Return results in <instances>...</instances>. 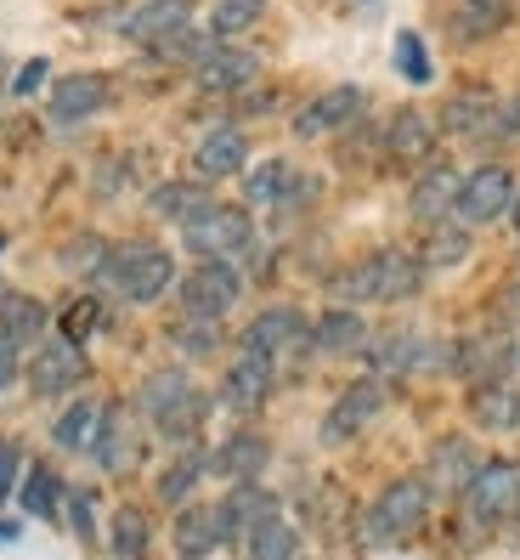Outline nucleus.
<instances>
[{
  "label": "nucleus",
  "instance_id": "obj_31",
  "mask_svg": "<svg viewBox=\"0 0 520 560\" xmlns=\"http://www.w3.org/2000/svg\"><path fill=\"white\" fill-rule=\"evenodd\" d=\"M204 476H210V453L187 442V447L176 453V465L158 476V499H165L170 510H181V504H192V487H199Z\"/></svg>",
  "mask_w": 520,
  "mask_h": 560
},
{
  "label": "nucleus",
  "instance_id": "obj_8",
  "mask_svg": "<svg viewBox=\"0 0 520 560\" xmlns=\"http://www.w3.org/2000/svg\"><path fill=\"white\" fill-rule=\"evenodd\" d=\"M374 380H402V374H436V369H452V346L441 340H425V335H379L363 346Z\"/></svg>",
  "mask_w": 520,
  "mask_h": 560
},
{
  "label": "nucleus",
  "instance_id": "obj_12",
  "mask_svg": "<svg viewBox=\"0 0 520 560\" xmlns=\"http://www.w3.org/2000/svg\"><path fill=\"white\" fill-rule=\"evenodd\" d=\"M85 374H91L85 346L62 340V335H46L35 346V357H28V385H35L40 397H69V390L85 385Z\"/></svg>",
  "mask_w": 520,
  "mask_h": 560
},
{
  "label": "nucleus",
  "instance_id": "obj_26",
  "mask_svg": "<svg viewBox=\"0 0 520 560\" xmlns=\"http://www.w3.org/2000/svg\"><path fill=\"white\" fill-rule=\"evenodd\" d=\"M277 510V499L260 481H244V487H233L226 499L215 504V515H221V538L226 544H244L249 538V526L260 521V515H272Z\"/></svg>",
  "mask_w": 520,
  "mask_h": 560
},
{
  "label": "nucleus",
  "instance_id": "obj_23",
  "mask_svg": "<svg viewBox=\"0 0 520 560\" xmlns=\"http://www.w3.org/2000/svg\"><path fill=\"white\" fill-rule=\"evenodd\" d=\"M498 119H504V103L493 91H481V85L459 91L447 103V114H441V125L452 130V137H498Z\"/></svg>",
  "mask_w": 520,
  "mask_h": 560
},
{
  "label": "nucleus",
  "instance_id": "obj_46",
  "mask_svg": "<svg viewBox=\"0 0 520 560\" xmlns=\"http://www.w3.org/2000/svg\"><path fill=\"white\" fill-rule=\"evenodd\" d=\"M40 80H46V62H40V57H35V62H28V69H23V74H17V80H12V91H17V96H28V91H35V85H40Z\"/></svg>",
  "mask_w": 520,
  "mask_h": 560
},
{
  "label": "nucleus",
  "instance_id": "obj_5",
  "mask_svg": "<svg viewBox=\"0 0 520 560\" xmlns=\"http://www.w3.org/2000/svg\"><path fill=\"white\" fill-rule=\"evenodd\" d=\"M181 244L199 260H233L238 267V260L255 249V221H249L244 205H210L181 226Z\"/></svg>",
  "mask_w": 520,
  "mask_h": 560
},
{
  "label": "nucleus",
  "instance_id": "obj_1",
  "mask_svg": "<svg viewBox=\"0 0 520 560\" xmlns=\"http://www.w3.org/2000/svg\"><path fill=\"white\" fill-rule=\"evenodd\" d=\"M418 289H425V260L407 249H374L334 278V294H345L356 306H397L413 301Z\"/></svg>",
  "mask_w": 520,
  "mask_h": 560
},
{
  "label": "nucleus",
  "instance_id": "obj_28",
  "mask_svg": "<svg viewBox=\"0 0 520 560\" xmlns=\"http://www.w3.org/2000/svg\"><path fill=\"white\" fill-rule=\"evenodd\" d=\"M181 23H187V0H142V7H130V12L119 18V35L153 46V40L176 35Z\"/></svg>",
  "mask_w": 520,
  "mask_h": 560
},
{
  "label": "nucleus",
  "instance_id": "obj_48",
  "mask_svg": "<svg viewBox=\"0 0 520 560\" xmlns=\"http://www.w3.org/2000/svg\"><path fill=\"white\" fill-rule=\"evenodd\" d=\"M0 544H17V526L12 521H0Z\"/></svg>",
  "mask_w": 520,
  "mask_h": 560
},
{
  "label": "nucleus",
  "instance_id": "obj_15",
  "mask_svg": "<svg viewBox=\"0 0 520 560\" xmlns=\"http://www.w3.org/2000/svg\"><path fill=\"white\" fill-rule=\"evenodd\" d=\"M385 153H390V164L425 171V164H436V125L418 108H397L385 125Z\"/></svg>",
  "mask_w": 520,
  "mask_h": 560
},
{
  "label": "nucleus",
  "instance_id": "obj_41",
  "mask_svg": "<svg viewBox=\"0 0 520 560\" xmlns=\"http://www.w3.org/2000/svg\"><path fill=\"white\" fill-rule=\"evenodd\" d=\"M170 340H176L181 351H192V357H210V351L221 346V335H215V323H210V317H187V323H176V328H170Z\"/></svg>",
  "mask_w": 520,
  "mask_h": 560
},
{
  "label": "nucleus",
  "instance_id": "obj_47",
  "mask_svg": "<svg viewBox=\"0 0 520 560\" xmlns=\"http://www.w3.org/2000/svg\"><path fill=\"white\" fill-rule=\"evenodd\" d=\"M509 374H520V323L509 328Z\"/></svg>",
  "mask_w": 520,
  "mask_h": 560
},
{
  "label": "nucleus",
  "instance_id": "obj_3",
  "mask_svg": "<svg viewBox=\"0 0 520 560\" xmlns=\"http://www.w3.org/2000/svg\"><path fill=\"white\" fill-rule=\"evenodd\" d=\"M430 504H436V492H430L425 476H397L390 487H379V499L363 510V538L379 544V549L413 544L430 521Z\"/></svg>",
  "mask_w": 520,
  "mask_h": 560
},
{
  "label": "nucleus",
  "instance_id": "obj_11",
  "mask_svg": "<svg viewBox=\"0 0 520 560\" xmlns=\"http://www.w3.org/2000/svg\"><path fill=\"white\" fill-rule=\"evenodd\" d=\"M515 171H504V164H475V171L464 176L459 187V215L464 226H486V221H504L515 210Z\"/></svg>",
  "mask_w": 520,
  "mask_h": 560
},
{
  "label": "nucleus",
  "instance_id": "obj_7",
  "mask_svg": "<svg viewBox=\"0 0 520 560\" xmlns=\"http://www.w3.org/2000/svg\"><path fill=\"white\" fill-rule=\"evenodd\" d=\"M475 526H504L520 510V458H481V470L459 492Z\"/></svg>",
  "mask_w": 520,
  "mask_h": 560
},
{
  "label": "nucleus",
  "instance_id": "obj_2",
  "mask_svg": "<svg viewBox=\"0 0 520 560\" xmlns=\"http://www.w3.org/2000/svg\"><path fill=\"white\" fill-rule=\"evenodd\" d=\"M91 278L108 283L130 306H153L176 289V255L165 244H119V249L103 255V267H96Z\"/></svg>",
  "mask_w": 520,
  "mask_h": 560
},
{
  "label": "nucleus",
  "instance_id": "obj_6",
  "mask_svg": "<svg viewBox=\"0 0 520 560\" xmlns=\"http://www.w3.org/2000/svg\"><path fill=\"white\" fill-rule=\"evenodd\" d=\"M244 351L267 357L277 374H288L295 362H306L311 351V317L295 312V306H267L249 328H244Z\"/></svg>",
  "mask_w": 520,
  "mask_h": 560
},
{
  "label": "nucleus",
  "instance_id": "obj_43",
  "mask_svg": "<svg viewBox=\"0 0 520 560\" xmlns=\"http://www.w3.org/2000/svg\"><path fill=\"white\" fill-rule=\"evenodd\" d=\"M62 504H69V521H74L80 544H96V492L69 487V492H62Z\"/></svg>",
  "mask_w": 520,
  "mask_h": 560
},
{
  "label": "nucleus",
  "instance_id": "obj_37",
  "mask_svg": "<svg viewBox=\"0 0 520 560\" xmlns=\"http://www.w3.org/2000/svg\"><path fill=\"white\" fill-rule=\"evenodd\" d=\"M62 492H69V487L57 481V470H46V465H28L17 504H23L28 515H40V521H57V510H62Z\"/></svg>",
  "mask_w": 520,
  "mask_h": 560
},
{
  "label": "nucleus",
  "instance_id": "obj_50",
  "mask_svg": "<svg viewBox=\"0 0 520 560\" xmlns=\"http://www.w3.org/2000/svg\"><path fill=\"white\" fill-rule=\"evenodd\" d=\"M0 255H7V238H0Z\"/></svg>",
  "mask_w": 520,
  "mask_h": 560
},
{
  "label": "nucleus",
  "instance_id": "obj_4",
  "mask_svg": "<svg viewBox=\"0 0 520 560\" xmlns=\"http://www.w3.org/2000/svg\"><path fill=\"white\" fill-rule=\"evenodd\" d=\"M142 413L153 419V431L165 436V442H192L204 431V419H210V397L199 385H192L181 369H158V374H147V385H142Z\"/></svg>",
  "mask_w": 520,
  "mask_h": 560
},
{
  "label": "nucleus",
  "instance_id": "obj_42",
  "mask_svg": "<svg viewBox=\"0 0 520 560\" xmlns=\"http://www.w3.org/2000/svg\"><path fill=\"white\" fill-rule=\"evenodd\" d=\"M397 69L413 80V85H425L436 69H430V57H425V40H418L413 35V28H407V35H397Z\"/></svg>",
  "mask_w": 520,
  "mask_h": 560
},
{
  "label": "nucleus",
  "instance_id": "obj_24",
  "mask_svg": "<svg viewBox=\"0 0 520 560\" xmlns=\"http://www.w3.org/2000/svg\"><path fill=\"white\" fill-rule=\"evenodd\" d=\"M470 419L481 424V431H520V385L515 380L470 385Z\"/></svg>",
  "mask_w": 520,
  "mask_h": 560
},
{
  "label": "nucleus",
  "instance_id": "obj_21",
  "mask_svg": "<svg viewBox=\"0 0 520 560\" xmlns=\"http://www.w3.org/2000/svg\"><path fill=\"white\" fill-rule=\"evenodd\" d=\"M255 74H260V62H255V51H244V46H215L199 69H192L199 91H210V96H233V91H244Z\"/></svg>",
  "mask_w": 520,
  "mask_h": 560
},
{
  "label": "nucleus",
  "instance_id": "obj_36",
  "mask_svg": "<svg viewBox=\"0 0 520 560\" xmlns=\"http://www.w3.org/2000/svg\"><path fill=\"white\" fill-rule=\"evenodd\" d=\"M147 544H153V533H147V515H142L137 504H125V510H114V533H108V555H114V560H147Z\"/></svg>",
  "mask_w": 520,
  "mask_h": 560
},
{
  "label": "nucleus",
  "instance_id": "obj_35",
  "mask_svg": "<svg viewBox=\"0 0 520 560\" xmlns=\"http://www.w3.org/2000/svg\"><path fill=\"white\" fill-rule=\"evenodd\" d=\"M210 205H215V199H210L199 182H158V187H153V210L165 215V221H176V226H187L192 215L210 210Z\"/></svg>",
  "mask_w": 520,
  "mask_h": 560
},
{
  "label": "nucleus",
  "instance_id": "obj_17",
  "mask_svg": "<svg viewBox=\"0 0 520 560\" xmlns=\"http://www.w3.org/2000/svg\"><path fill=\"white\" fill-rule=\"evenodd\" d=\"M272 465V442L260 436V431H233L215 453H210V470L221 476V481H233V487H244V481H260V470Z\"/></svg>",
  "mask_w": 520,
  "mask_h": 560
},
{
  "label": "nucleus",
  "instance_id": "obj_44",
  "mask_svg": "<svg viewBox=\"0 0 520 560\" xmlns=\"http://www.w3.org/2000/svg\"><path fill=\"white\" fill-rule=\"evenodd\" d=\"M17 465H23V447L12 436H0V504H7L12 487H17Z\"/></svg>",
  "mask_w": 520,
  "mask_h": 560
},
{
  "label": "nucleus",
  "instance_id": "obj_34",
  "mask_svg": "<svg viewBox=\"0 0 520 560\" xmlns=\"http://www.w3.org/2000/svg\"><path fill=\"white\" fill-rule=\"evenodd\" d=\"M96 465H103V470H130V465H137V436H130V419H125V408L119 402H108V424H103V442H96Z\"/></svg>",
  "mask_w": 520,
  "mask_h": 560
},
{
  "label": "nucleus",
  "instance_id": "obj_10",
  "mask_svg": "<svg viewBox=\"0 0 520 560\" xmlns=\"http://www.w3.org/2000/svg\"><path fill=\"white\" fill-rule=\"evenodd\" d=\"M385 413V380H351L340 397L329 402V413H322V442L329 447H345V442H356L368 431V424Z\"/></svg>",
  "mask_w": 520,
  "mask_h": 560
},
{
  "label": "nucleus",
  "instance_id": "obj_40",
  "mask_svg": "<svg viewBox=\"0 0 520 560\" xmlns=\"http://www.w3.org/2000/svg\"><path fill=\"white\" fill-rule=\"evenodd\" d=\"M96 328H103V301H96V294H80V301H69L57 317V335L74 340V346H85Z\"/></svg>",
  "mask_w": 520,
  "mask_h": 560
},
{
  "label": "nucleus",
  "instance_id": "obj_22",
  "mask_svg": "<svg viewBox=\"0 0 520 560\" xmlns=\"http://www.w3.org/2000/svg\"><path fill=\"white\" fill-rule=\"evenodd\" d=\"M176 560H210L226 538H221V515H215V504H181L176 510Z\"/></svg>",
  "mask_w": 520,
  "mask_h": 560
},
{
  "label": "nucleus",
  "instance_id": "obj_27",
  "mask_svg": "<svg viewBox=\"0 0 520 560\" xmlns=\"http://www.w3.org/2000/svg\"><path fill=\"white\" fill-rule=\"evenodd\" d=\"M103 424H108V402L80 397V402L62 408V419L51 424V436H57V447H69V453H96V442H103Z\"/></svg>",
  "mask_w": 520,
  "mask_h": 560
},
{
  "label": "nucleus",
  "instance_id": "obj_39",
  "mask_svg": "<svg viewBox=\"0 0 520 560\" xmlns=\"http://www.w3.org/2000/svg\"><path fill=\"white\" fill-rule=\"evenodd\" d=\"M215 46H210V35H199V28H176V35H165V40H153V57L158 62H187V69H199V62L210 57Z\"/></svg>",
  "mask_w": 520,
  "mask_h": 560
},
{
  "label": "nucleus",
  "instance_id": "obj_38",
  "mask_svg": "<svg viewBox=\"0 0 520 560\" xmlns=\"http://www.w3.org/2000/svg\"><path fill=\"white\" fill-rule=\"evenodd\" d=\"M260 12H267V0H215L210 7V35L215 40H238V35H249V28L260 23Z\"/></svg>",
  "mask_w": 520,
  "mask_h": 560
},
{
  "label": "nucleus",
  "instance_id": "obj_32",
  "mask_svg": "<svg viewBox=\"0 0 520 560\" xmlns=\"http://www.w3.org/2000/svg\"><path fill=\"white\" fill-rule=\"evenodd\" d=\"M306 187L300 171L288 159H267V164H255V171L244 176V199L249 205H288V192Z\"/></svg>",
  "mask_w": 520,
  "mask_h": 560
},
{
  "label": "nucleus",
  "instance_id": "obj_14",
  "mask_svg": "<svg viewBox=\"0 0 520 560\" xmlns=\"http://www.w3.org/2000/svg\"><path fill=\"white\" fill-rule=\"evenodd\" d=\"M108 103H114V80L108 74H62L51 85V96H46V114L57 125H80L91 114H103Z\"/></svg>",
  "mask_w": 520,
  "mask_h": 560
},
{
  "label": "nucleus",
  "instance_id": "obj_49",
  "mask_svg": "<svg viewBox=\"0 0 520 560\" xmlns=\"http://www.w3.org/2000/svg\"><path fill=\"white\" fill-rule=\"evenodd\" d=\"M509 221H515V244H520V192H515V210H509Z\"/></svg>",
  "mask_w": 520,
  "mask_h": 560
},
{
  "label": "nucleus",
  "instance_id": "obj_45",
  "mask_svg": "<svg viewBox=\"0 0 520 560\" xmlns=\"http://www.w3.org/2000/svg\"><path fill=\"white\" fill-rule=\"evenodd\" d=\"M17 374H23V346L0 335V390H12V385H17Z\"/></svg>",
  "mask_w": 520,
  "mask_h": 560
},
{
  "label": "nucleus",
  "instance_id": "obj_25",
  "mask_svg": "<svg viewBox=\"0 0 520 560\" xmlns=\"http://www.w3.org/2000/svg\"><path fill=\"white\" fill-rule=\"evenodd\" d=\"M374 335H368V323L356 306H329L322 317H311V351H329V357H351V351H363Z\"/></svg>",
  "mask_w": 520,
  "mask_h": 560
},
{
  "label": "nucleus",
  "instance_id": "obj_20",
  "mask_svg": "<svg viewBox=\"0 0 520 560\" xmlns=\"http://www.w3.org/2000/svg\"><path fill=\"white\" fill-rule=\"evenodd\" d=\"M356 114H363V91H356V85H334V91L311 96V103L295 114V130H300V137H334V130H345Z\"/></svg>",
  "mask_w": 520,
  "mask_h": 560
},
{
  "label": "nucleus",
  "instance_id": "obj_19",
  "mask_svg": "<svg viewBox=\"0 0 520 560\" xmlns=\"http://www.w3.org/2000/svg\"><path fill=\"white\" fill-rule=\"evenodd\" d=\"M244 164H249V137L238 125H215L199 137V148H192V171L204 182H226V176H238Z\"/></svg>",
  "mask_w": 520,
  "mask_h": 560
},
{
  "label": "nucleus",
  "instance_id": "obj_9",
  "mask_svg": "<svg viewBox=\"0 0 520 560\" xmlns=\"http://www.w3.org/2000/svg\"><path fill=\"white\" fill-rule=\"evenodd\" d=\"M176 294H181V312L187 317H226L238 306L244 294V272L233 267V260H199L187 278H176Z\"/></svg>",
  "mask_w": 520,
  "mask_h": 560
},
{
  "label": "nucleus",
  "instance_id": "obj_30",
  "mask_svg": "<svg viewBox=\"0 0 520 560\" xmlns=\"http://www.w3.org/2000/svg\"><path fill=\"white\" fill-rule=\"evenodd\" d=\"M46 328H51V312L35 301V294H17V289L0 294V335H7V340H17V346H40V340H46Z\"/></svg>",
  "mask_w": 520,
  "mask_h": 560
},
{
  "label": "nucleus",
  "instance_id": "obj_29",
  "mask_svg": "<svg viewBox=\"0 0 520 560\" xmlns=\"http://www.w3.org/2000/svg\"><path fill=\"white\" fill-rule=\"evenodd\" d=\"M238 549H244V560H300V533L283 510H272L249 526V538Z\"/></svg>",
  "mask_w": 520,
  "mask_h": 560
},
{
  "label": "nucleus",
  "instance_id": "obj_18",
  "mask_svg": "<svg viewBox=\"0 0 520 560\" xmlns=\"http://www.w3.org/2000/svg\"><path fill=\"white\" fill-rule=\"evenodd\" d=\"M475 470H481V453H475L470 436H441V442H430V453H425V481H430V492H464Z\"/></svg>",
  "mask_w": 520,
  "mask_h": 560
},
{
  "label": "nucleus",
  "instance_id": "obj_16",
  "mask_svg": "<svg viewBox=\"0 0 520 560\" xmlns=\"http://www.w3.org/2000/svg\"><path fill=\"white\" fill-rule=\"evenodd\" d=\"M459 187H464V176L452 171V164H425L418 182H413V192H407L413 221H425V226L452 221V210H459Z\"/></svg>",
  "mask_w": 520,
  "mask_h": 560
},
{
  "label": "nucleus",
  "instance_id": "obj_13",
  "mask_svg": "<svg viewBox=\"0 0 520 560\" xmlns=\"http://www.w3.org/2000/svg\"><path fill=\"white\" fill-rule=\"evenodd\" d=\"M272 385H277V369L267 357H255V351H238L233 362H226V374H221V402L233 408V413H260L272 402Z\"/></svg>",
  "mask_w": 520,
  "mask_h": 560
},
{
  "label": "nucleus",
  "instance_id": "obj_33",
  "mask_svg": "<svg viewBox=\"0 0 520 560\" xmlns=\"http://www.w3.org/2000/svg\"><path fill=\"white\" fill-rule=\"evenodd\" d=\"M470 249H475V238H470L464 221H436L418 260H425V272H447V267H459V260H470Z\"/></svg>",
  "mask_w": 520,
  "mask_h": 560
}]
</instances>
